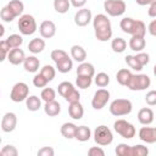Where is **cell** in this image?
I'll return each instance as SVG.
<instances>
[{"mask_svg":"<svg viewBox=\"0 0 156 156\" xmlns=\"http://www.w3.org/2000/svg\"><path fill=\"white\" fill-rule=\"evenodd\" d=\"M93 27L95 32V37L100 41H107L112 37V27L111 22L104 13H98L93 18Z\"/></svg>","mask_w":156,"mask_h":156,"instance_id":"cell-1","label":"cell"},{"mask_svg":"<svg viewBox=\"0 0 156 156\" xmlns=\"http://www.w3.org/2000/svg\"><path fill=\"white\" fill-rule=\"evenodd\" d=\"M119 27L124 33L130 34L132 37L133 35L145 37V33H146V26L144 24V22L138 21V20H133L130 17L122 18L121 23H119Z\"/></svg>","mask_w":156,"mask_h":156,"instance_id":"cell-2","label":"cell"},{"mask_svg":"<svg viewBox=\"0 0 156 156\" xmlns=\"http://www.w3.org/2000/svg\"><path fill=\"white\" fill-rule=\"evenodd\" d=\"M133 105L128 99H116L110 104V112L116 117L126 116L132 112Z\"/></svg>","mask_w":156,"mask_h":156,"instance_id":"cell-3","label":"cell"},{"mask_svg":"<svg viewBox=\"0 0 156 156\" xmlns=\"http://www.w3.org/2000/svg\"><path fill=\"white\" fill-rule=\"evenodd\" d=\"M94 140L100 146L110 145L113 140V135H112L111 129L107 126H104V124L98 126L94 130Z\"/></svg>","mask_w":156,"mask_h":156,"instance_id":"cell-4","label":"cell"},{"mask_svg":"<svg viewBox=\"0 0 156 156\" xmlns=\"http://www.w3.org/2000/svg\"><path fill=\"white\" fill-rule=\"evenodd\" d=\"M18 29L23 35H32L37 30V22L32 15H22L18 20Z\"/></svg>","mask_w":156,"mask_h":156,"instance_id":"cell-5","label":"cell"},{"mask_svg":"<svg viewBox=\"0 0 156 156\" xmlns=\"http://www.w3.org/2000/svg\"><path fill=\"white\" fill-rule=\"evenodd\" d=\"M151 84V80H150V77L146 76V74H133L127 84V88H129L130 90H134V91H141V90H145L146 88H149Z\"/></svg>","mask_w":156,"mask_h":156,"instance_id":"cell-6","label":"cell"},{"mask_svg":"<svg viewBox=\"0 0 156 156\" xmlns=\"http://www.w3.org/2000/svg\"><path fill=\"white\" fill-rule=\"evenodd\" d=\"M126 9L127 6L123 0H105L104 2V10L112 17L122 16L126 12Z\"/></svg>","mask_w":156,"mask_h":156,"instance_id":"cell-7","label":"cell"},{"mask_svg":"<svg viewBox=\"0 0 156 156\" xmlns=\"http://www.w3.org/2000/svg\"><path fill=\"white\" fill-rule=\"evenodd\" d=\"M113 129L117 134H119L124 139H132L135 135V128L132 123L127 122L126 119H117L113 123Z\"/></svg>","mask_w":156,"mask_h":156,"instance_id":"cell-8","label":"cell"},{"mask_svg":"<svg viewBox=\"0 0 156 156\" xmlns=\"http://www.w3.org/2000/svg\"><path fill=\"white\" fill-rule=\"evenodd\" d=\"M28 93H29L28 85L23 82H18L12 87L10 99L13 102H21V101H24L28 98Z\"/></svg>","mask_w":156,"mask_h":156,"instance_id":"cell-9","label":"cell"},{"mask_svg":"<svg viewBox=\"0 0 156 156\" xmlns=\"http://www.w3.org/2000/svg\"><path fill=\"white\" fill-rule=\"evenodd\" d=\"M108 100H110V91L106 89H99L95 91L91 99V106L95 110H101L106 106Z\"/></svg>","mask_w":156,"mask_h":156,"instance_id":"cell-10","label":"cell"},{"mask_svg":"<svg viewBox=\"0 0 156 156\" xmlns=\"http://www.w3.org/2000/svg\"><path fill=\"white\" fill-rule=\"evenodd\" d=\"M17 126V116L13 112H6L1 119V129L5 133H11Z\"/></svg>","mask_w":156,"mask_h":156,"instance_id":"cell-11","label":"cell"},{"mask_svg":"<svg viewBox=\"0 0 156 156\" xmlns=\"http://www.w3.org/2000/svg\"><path fill=\"white\" fill-rule=\"evenodd\" d=\"M91 20H93V16H91V11L89 9L82 7L74 15V23L78 27H85V26H88Z\"/></svg>","mask_w":156,"mask_h":156,"instance_id":"cell-12","label":"cell"},{"mask_svg":"<svg viewBox=\"0 0 156 156\" xmlns=\"http://www.w3.org/2000/svg\"><path fill=\"white\" fill-rule=\"evenodd\" d=\"M39 33L41 38L50 39L56 34V26L52 21H43L39 26Z\"/></svg>","mask_w":156,"mask_h":156,"instance_id":"cell-13","label":"cell"},{"mask_svg":"<svg viewBox=\"0 0 156 156\" xmlns=\"http://www.w3.org/2000/svg\"><path fill=\"white\" fill-rule=\"evenodd\" d=\"M139 139L146 144L156 143V128L151 127H143L139 130Z\"/></svg>","mask_w":156,"mask_h":156,"instance_id":"cell-14","label":"cell"},{"mask_svg":"<svg viewBox=\"0 0 156 156\" xmlns=\"http://www.w3.org/2000/svg\"><path fill=\"white\" fill-rule=\"evenodd\" d=\"M7 60L11 65L13 66H17V65H21L26 60V54L22 49L20 48H15V49H11L9 55H7Z\"/></svg>","mask_w":156,"mask_h":156,"instance_id":"cell-15","label":"cell"},{"mask_svg":"<svg viewBox=\"0 0 156 156\" xmlns=\"http://www.w3.org/2000/svg\"><path fill=\"white\" fill-rule=\"evenodd\" d=\"M138 119L141 124L144 126H149L154 122V112L151 108L149 107H144L138 112Z\"/></svg>","mask_w":156,"mask_h":156,"instance_id":"cell-16","label":"cell"},{"mask_svg":"<svg viewBox=\"0 0 156 156\" xmlns=\"http://www.w3.org/2000/svg\"><path fill=\"white\" fill-rule=\"evenodd\" d=\"M68 113L69 116L73 118V119H82L83 115H84V108H83V105L77 101V102H72L69 104L68 106Z\"/></svg>","mask_w":156,"mask_h":156,"instance_id":"cell-17","label":"cell"},{"mask_svg":"<svg viewBox=\"0 0 156 156\" xmlns=\"http://www.w3.org/2000/svg\"><path fill=\"white\" fill-rule=\"evenodd\" d=\"M39 66H40L39 58L35 56H28V57H26V60L23 62L24 69L29 73H35L39 69Z\"/></svg>","mask_w":156,"mask_h":156,"instance_id":"cell-18","label":"cell"},{"mask_svg":"<svg viewBox=\"0 0 156 156\" xmlns=\"http://www.w3.org/2000/svg\"><path fill=\"white\" fill-rule=\"evenodd\" d=\"M44 111H45V113H46L49 117H55V116H57V115L61 112V105H60V102H57L56 100L45 102Z\"/></svg>","mask_w":156,"mask_h":156,"instance_id":"cell-19","label":"cell"},{"mask_svg":"<svg viewBox=\"0 0 156 156\" xmlns=\"http://www.w3.org/2000/svg\"><path fill=\"white\" fill-rule=\"evenodd\" d=\"M77 127L74 123L71 122H66L61 126V134L66 138V139H73L76 136V132H77Z\"/></svg>","mask_w":156,"mask_h":156,"instance_id":"cell-20","label":"cell"},{"mask_svg":"<svg viewBox=\"0 0 156 156\" xmlns=\"http://www.w3.org/2000/svg\"><path fill=\"white\" fill-rule=\"evenodd\" d=\"M71 56L77 62H84L87 58V51L80 45H73L71 48Z\"/></svg>","mask_w":156,"mask_h":156,"instance_id":"cell-21","label":"cell"},{"mask_svg":"<svg viewBox=\"0 0 156 156\" xmlns=\"http://www.w3.org/2000/svg\"><path fill=\"white\" fill-rule=\"evenodd\" d=\"M145 45H146V41H145V38L144 37H135V35H133L129 39V48L133 51L140 52L145 48Z\"/></svg>","mask_w":156,"mask_h":156,"instance_id":"cell-22","label":"cell"},{"mask_svg":"<svg viewBox=\"0 0 156 156\" xmlns=\"http://www.w3.org/2000/svg\"><path fill=\"white\" fill-rule=\"evenodd\" d=\"M28 49L32 54H39L45 49V41L41 38H34L29 41Z\"/></svg>","mask_w":156,"mask_h":156,"instance_id":"cell-23","label":"cell"},{"mask_svg":"<svg viewBox=\"0 0 156 156\" xmlns=\"http://www.w3.org/2000/svg\"><path fill=\"white\" fill-rule=\"evenodd\" d=\"M95 74V68L91 63L89 62H80V65L77 68V76H88V77H94Z\"/></svg>","mask_w":156,"mask_h":156,"instance_id":"cell-24","label":"cell"},{"mask_svg":"<svg viewBox=\"0 0 156 156\" xmlns=\"http://www.w3.org/2000/svg\"><path fill=\"white\" fill-rule=\"evenodd\" d=\"M91 136V130L89 129V127L87 126H79L77 127V132H76V136L74 139H77L78 141H88Z\"/></svg>","mask_w":156,"mask_h":156,"instance_id":"cell-25","label":"cell"},{"mask_svg":"<svg viewBox=\"0 0 156 156\" xmlns=\"http://www.w3.org/2000/svg\"><path fill=\"white\" fill-rule=\"evenodd\" d=\"M132 76H133V74H132V72H130L129 69L122 68V69H119V71L117 72V74H116V80L118 82V84L127 87V84H128V82H129V79H130Z\"/></svg>","mask_w":156,"mask_h":156,"instance_id":"cell-26","label":"cell"},{"mask_svg":"<svg viewBox=\"0 0 156 156\" xmlns=\"http://www.w3.org/2000/svg\"><path fill=\"white\" fill-rule=\"evenodd\" d=\"M26 106L29 111H38L41 107V100L37 95H30L26 99Z\"/></svg>","mask_w":156,"mask_h":156,"instance_id":"cell-27","label":"cell"},{"mask_svg":"<svg viewBox=\"0 0 156 156\" xmlns=\"http://www.w3.org/2000/svg\"><path fill=\"white\" fill-rule=\"evenodd\" d=\"M74 89H76V88H74V85H73L71 82H62V83H60L58 87H57L58 94H60L62 98H65V99H66Z\"/></svg>","mask_w":156,"mask_h":156,"instance_id":"cell-28","label":"cell"},{"mask_svg":"<svg viewBox=\"0 0 156 156\" xmlns=\"http://www.w3.org/2000/svg\"><path fill=\"white\" fill-rule=\"evenodd\" d=\"M6 6L13 12V15H15L16 17L21 16L22 12H23V10H24V5H23V2L20 1V0H11Z\"/></svg>","mask_w":156,"mask_h":156,"instance_id":"cell-29","label":"cell"},{"mask_svg":"<svg viewBox=\"0 0 156 156\" xmlns=\"http://www.w3.org/2000/svg\"><path fill=\"white\" fill-rule=\"evenodd\" d=\"M72 67H73V62H72V60L69 57H66V58H63V60H61V61H58L56 63V69L58 72H61V73L69 72L72 69Z\"/></svg>","mask_w":156,"mask_h":156,"instance_id":"cell-30","label":"cell"},{"mask_svg":"<svg viewBox=\"0 0 156 156\" xmlns=\"http://www.w3.org/2000/svg\"><path fill=\"white\" fill-rule=\"evenodd\" d=\"M126 48H127V41L123 38H119V37L118 38H115L112 40V43H111V49L115 52H117V54L123 52L126 50Z\"/></svg>","mask_w":156,"mask_h":156,"instance_id":"cell-31","label":"cell"},{"mask_svg":"<svg viewBox=\"0 0 156 156\" xmlns=\"http://www.w3.org/2000/svg\"><path fill=\"white\" fill-rule=\"evenodd\" d=\"M71 1L69 0H54V9L58 13H66L69 10Z\"/></svg>","mask_w":156,"mask_h":156,"instance_id":"cell-32","label":"cell"},{"mask_svg":"<svg viewBox=\"0 0 156 156\" xmlns=\"http://www.w3.org/2000/svg\"><path fill=\"white\" fill-rule=\"evenodd\" d=\"M110 83V77L107 73L105 72H100L95 76V84L99 87V88H105L107 87Z\"/></svg>","mask_w":156,"mask_h":156,"instance_id":"cell-33","label":"cell"},{"mask_svg":"<svg viewBox=\"0 0 156 156\" xmlns=\"http://www.w3.org/2000/svg\"><path fill=\"white\" fill-rule=\"evenodd\" d=\"M93 83V77H88V76H77L76 79V84L78 88L80 89H87Z\"/></svg>","mask_w":156,"mask_h":156,"instance_id":"cell-34","label":"cell"},{"mask_svg":"<svg viewBox=\"0 0 156 156\" xmlns=\"http://www.w3.org/2000/svg\"><path fill=\"white\" fill-rule=\"evenodd\" d=\"M6 41H7V44L10 45L11 49H15V48H20V46L22 45L23 38H22L20 34H11V35L7 37Z\"/></svg>","mask_w":156,"mask_h":156,"instance_id":"cell-35","label":"cell"},{"mask_svg":"<svg viewBox=\"0 0 156 156\" xmlns=\"http://www.w3.org/2000/svg\"><path fill=\"white\" fill-rule=\"evenodd\" d=\"M56 98V91L52 89V88H44L40 93V99L45 102H49V101H54Z\"/></svg>","mask_w":156,"mask_h":156,"instance_id":"cell-36","label":"cell"},{"mask_svg":"<svg viewBox=\"0 0 156 156\" xmlns=\"http://www.w3.org/2000/svg\"><path fill=\"white\" fill-rule=\"evenodd\" d=\"M116 155L117 156H132V146L127 144H118L116 146Z\"/></svg>","mask_w":156,"mask_h":156,"instance_id":"cell-37","label":"cell"},{"mask_svg":"<svg viewBox=\"0 0 156 156\" xmlns=\"http://www.w3.org/2000/svg\"><path fill=\"white\" fill-rule=\"evenodd\" d=\"M40 73L49 80V82H51L54 78H55V74H56V71H55V68L51 66V65H45L43 68H41V71H40Z\"/></svg>","mask_w":156,"mask_h":156,"instance_id":"cell-38","label":"cell"},{"mask_svg":"<svg viewBox=\"0 0 156 156\" xmlns=\"http://www.w3.org/2000/svg\"><path fill=\"white\" fill-rule=\"evenodd\" d=\"M0 17H1V20H2L4 22H12V21L16 18V16L13 15V12H12L7 6H5V7L1 9V11H0Z\"/></svg>","mask_w":156,"mask_h":156,"instance_id":"cell-39","label":"cell"},{"mask_svg":"<svg viewBox=\"0 0 156 156\" xmlns=\"http://www.w3.org/2000/svg\"><path fill=\"white\" fill-rule=\"evenodd\" d=\"M51 60L55 62V63H57L58 61H61V60H63V58H66V57H68V54L65 51V50H61V49H55V50H52L51 51Z\"/></svg>","mask_w":156,"mask_h":156,"instance_id":"cell-40","label":"cell"},{"mask_svg":"<svg viewBox=\"0 0 156 156\" xmlns=\"http://www.w3.org/2000/svg\"><path fill=\"white\" fill-rule=\"evenodd\" d=\"M126 63L129 66V68H132L134 71H141L143 69V66H140V63L136 61L135 56H133V55L126 56Z\"/></svg>","mask_w":156,"mask_h":156,"instance_id":"cell-41","label":"cell"},{"mask_svg":"<svg viewBox=\"0 0 156 156\" xmlns=\"http://www.w3.org/2000/svg\"><path fill=\"white\" fill-rule=\"evenodd\" d=\"M48 83H49V80H48L41 73L35 74L34 78H33V84H34V87H37V88H45Z\"/></svg>","mask_w":156,"mask_h":156,"instance_id":"cell-42","label":"cell"},{"mask_svg":"<svg viewBox=\"0 0 156 156\" xmlns=\"http://www.w3.org/2000/svg\"><path fill=\"white\" fill-rule=\"evenodd\" d=\"M147 154H149V149L144 145L132 146V156H146Z\"/></svg>","mask_w":156,"mask_h":156,"instance_id":"cell-43","label":"cell"},{"mask_svg":"<svg viewBox=\"0 0 156 156\" xmlns=\"http://www.w3.org/2000/svg\"><path fill=\"white\" fill-rule=\"evenodd\" d=\"M1 156H17L18 155V150L13 146V145H6L1 149L0 151Z\"/></svg>","mask_w":156,"mask_h":156,"instance_id":"cell-44","label":"cell"},{"mask_svg":"<svg viewBox=\"0 0 156 156\" xmlns=\"http://www.w3.org/2000/svg\"><path fill=\"white\" fill-rule=\"evenodd\" d=\"M10 50H11V48L7 44L6 39H2L0 41V51H1V58H0V61H4L5 58H7V55H9Z\"/></svg>","mask_w":156,"mask_h":156,"instance_id":"cell-45","label":"cell"},{"mask_svg":"<svg viewBox=\"0 0 156 156\" xmlns=\"http://www.w3.org/2000/svg\"><path fill=\"white\" fill-rule=\"evenodd\" d=\"M135 58H136V61L140 63V66H145V65H147L149 63V61H150V57H149V55L146 54V52H138L136 55H135Z\"/></svg>","mask_w":156,"mask_h":156,"instance_id":"cell-46","label":"cell"},{"mask_svg":"<svg viewBox=\"0 0 156 156\" xmlns=\"http://www.w3.org/2000/svg\"><path fill=\"white\" fill-rule=\"evenodd\" d=\"M145 101L147 105L154 106L156 105V90H150L146 95H145Z\"/></svg>","mask_w":156,"mask_h":156,"instance_id":"cell-47","label":"cell"},{"mask_svg":"<svg viewBox=\"0 0 156 156\" xmlns=\"http://www.w3.org/2000/svg\"><path fill=\"white\" fill-rule=\"evenodd\" d=\"M79 99H80V94H79V91L77 90V89H74L65 100L67 101V102H69V104H72V102H77V101H79Z\"/></svg>","mask_w":156,"mask_h":156,"instance_id":"cell-48","label":"cell"},{"mask_svg":"<svg viewBox=\"0 0 156 156\" xmlns=\"http://www.w3.org/2000/svg\"><path fill=\"white\" fill-rule=\"evenodd\" d=\"M89 156H105V151L100 146H93L88 150Z\"/></svg>","mask_w":156,"mask_h":156,"instance_id":"cell-49","label":"cell"},{"mask_svg":"<svg viewBox=\"0 0 156 156\" xmlns=\"http://www.w3.org/2000/svg\"><path fill=\"white\" fill-rule=\"evenodd\" d=\"M55 151L50 146H44L40 150H38V156H54Z\"/></svg>","mask_w":156,"mask_h":156,"instance_id":"cell-50","label":"cell"},{"mask_svg":"<svg viewBox=\"0 0 156 156\" xmlns=\"http://www.w3.org/2000/svg\"><path fill=\"white\" fill-rule=\"evenodd\" d=\"M69 1H71V5L76 9H82L87 4V0H69Z\"/></svg>","mask_w":156,"mask_h":156,"instance_id":"cell-51","label":"cell"},{"mask_svg":"<svg viewBox=\"0 0 156 156\" xmlns=\"http://www.w3.org/2000/svg\"><path fill=\"white\" fill-rule=\"evenodd\" d=\"M147 30H149V33H150L151 35L156 37V20H154V21L150 22V24H149V27H147Z\"/></svg>","mask_w":156,"mask_h":156,"instance_id":"cell-52","label":"cell"},{"mask_svg":"<svg viewBox=\"0 0 156 156\" xmlns=\"http://www.w3.org/2000/svg\"><path fill=\"white\" fill-rule=\"evenodd\" d=\"M147 13H149V16H150V17L156 18V2H154V4H151V5H150Z\"/></svg>","mask_w":156,"mask_h":156,"instance_id":"cell-53","label":"cell"},{"mask_svg":"<svg viewBox=\"0 0 156 156\" xmlns=\"http://www.w3.org/2000/svg\"><path fill=\"white\" fill-rule=\"evenodd\" d=\"M135 2L140 6H145V5H151V4L156 2V0H135Z\"/></svg>","mask_w":156,"mask_h":156,"instance_id":"cell-54","label":"cell"},{"mask_svg":"<svg viewBox=\"0 0 156 156\" xmlns=\"http://www.w3.org/2000/svg\"><path fill=\"white\" fill-rule=\"evenodd\" d=\"M0 29H1V30H0V37H2V35H4V32H5V28H4L2 24H0Z\"/></svg>","mask_w":156,"mask_h":156,"instance_id":"cell-55","label":"cell"},{"mask_svg":"<svg viewBox=\"0 0 156 156\" xmlns=\"http://www.w3.org/2000/svg\"><path fill=\"white\" fill-rule=\"evenodd\" d=\"M154 74H155V76H156V65H155V66H154Z\"/></svg>","mask_w":156,"mask_h":156,"instance_id":"cell-56","label":"cell"}]
</instances>
